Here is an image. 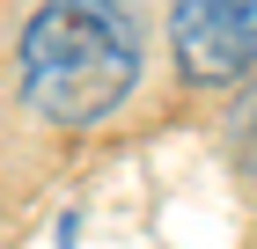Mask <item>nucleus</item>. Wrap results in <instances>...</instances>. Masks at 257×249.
Instances as JSON below:
<instances>
[{
  "label": "nucleus",
  "instance_id": "obj_2",
  "mask_svg": "<svg viewBox=\"0 0 257 249\" xmlns=\"http://www.w3.org/2000/svg\"><path fill=\"white\" fill-rule=\"evenodd\" d=\"M169 44L191 88H228L257 66V0H177Z\"/></svg>",
  "mask_w": 257,
  "mask_h": 249
},
{
  "label": "nucleus",
  "instance_id": "obj_1",
  "mask_svg": "<svg viewBox=\"0 0 257 249\" xmlns=\"http://www.w3.org/2000/svg\"><path fill=\"white\" fill-rule=\"evenodd\" d=\"M140 81V30L118 0H44L22 22V103L52 125H96Z\"/></svg>",
  "mask_w": 257,
  "mask_h": 249
},
{
  "label": "nucleus",
  "instance_id": "obj_3",
  "mask_svg": "<svg viewBox=\"0 0 257 249\" xmlns=\"http://www.w3.org/2000/svg\"><path fill=\"white\" fill-rule=\"evenodd\" d=\"M235 147H242V169L257 176V88H250V103H242V117H235Z\"/></svg>",
  "mask_w": 257,
  "mask_h": 249
}]
</instances>
